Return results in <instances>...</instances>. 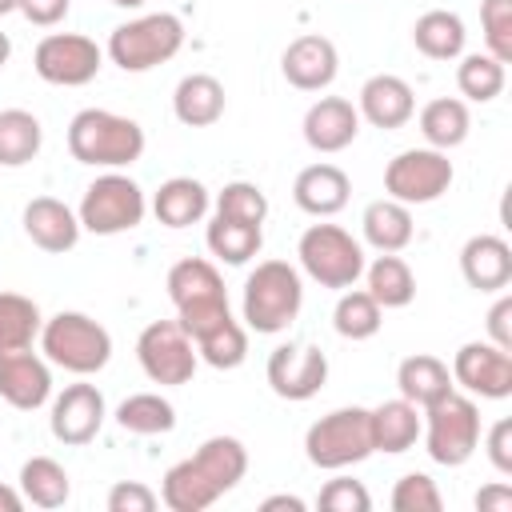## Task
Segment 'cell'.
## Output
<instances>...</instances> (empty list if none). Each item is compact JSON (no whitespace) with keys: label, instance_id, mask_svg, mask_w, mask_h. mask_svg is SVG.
Wrapping results in <instances>:
<instances>
[{"label":"cell","instance_id":"cell-34","mask_svg":"<svg viewBox=\"0 0 512 512\" xmlns=\"http://www.w3.org/2000/svg\"><path fill=\"white\" fill-rule=\"evenodd\" d=\"M212 256H220L224 264H248L260 244H264V232L260 224H244V220H228V216H212L208 232H204Z\"/></svg>","mask_w":512,"mask_h":512},{"label":"cell","instance_id":"cell-14","mask_svg":"<svg viewBox=\"0 0 512 512\" xmlns=\"http://www.w3.org/2000/svg\"><path fill=\"white\" fill-rule=\"evenodd\" d=\"M452 384H460V388H468L472 396H484V400L512 396V352L496 348L492 340L464 344L452 360Z\"/></svg>","mask_w":512,"mask_h":512},{"label":"cell","instance_id":"cell-7","mask_svg":"<svg viewBox=\"0 0 512 512\" xmlns=\"http://www.w3.org/2000/svg\"><path fill=\"white\" fill-rule=\"evenodd\" d=\"M184 44V24L172 12H152V16H136L120 28H112L108 36V56L112 64H120L124 72H148L164 60H172Z\"/></svg>","mask_w":512,"mask_h":512},{"label":"cell","instance_id":"cell-48","mask_svg":"<svg viewBox=\"0 0 512 512\" xmlns=\"http://www.w3.org/2000/svg\"><path fill=\"white\" fill-rule=\"evenodd\" d=\"M476 508L480 512H508L512 508V488L500 480V484H488L476 492Z\"/></svg>","mask_w":512,"mask_h":512},{"label":"cell","instance_id":"cell-4","mask_svg":"<svg viewBox=\"0 0 512 512\" xmlns=\"http://www.w3.org/2000/svg\"><path fill=\"white\" fill-rule=\"evenodd\" d=\"M304 304L300 272L288 260H264L244 280V324L260 336L284 332Z\"/></svg>","mask_w":512,"mask_h":512},{"label":"cell","instance_id":"cell-47","mask_svg":"<svg viewBox=\"0 0 512 512\" xmlns=\"http://www.w3.org/2000/svg\"><path fill=\"white\" fill-rule=\"evenodd\" d=\"M488 336H492L496 348L512 352V296H500L488 308Z\"/></svg>","mask_w":512,"mask_h":512},{"label":"cell","instance_id":"cell-22","mask_svg":"<svg viewBox=\"0 0 512 512\" xmlns=\"http://www.w3.org/2000/svg\"><path fill=\"white\" fill-rule=\"evenodd\" d=\"M460 272L476 292H504L512 280V248L500 236L480 232L460 248Z\"/></svg>","mask_w":512,"mask_h":512},{"label":"cell","instance_id":"cell-13","mask_svg":"<svg viewBox=\"0 0 512 512\" xmlns=\"http://www.w3.org/2000/svg\"><path fill=\"white\" fill-rule=\"evenodd\" d=\"M100 64H104V52L96 48V40H88L80 32H52L32 52L36 76L48 84H60V88H80V84L96 80Z\"/></svg>","mask_w":512,"mask_h":512},{"label":"cell","instance_id":"cell-37","mask_svg":"<svg viewBox=\"0 0 512 512\" xmlns=\"http://www.w3.org/2000/svg\"><path fill=\"white\" fill-rule=\"evenodd\" d=\"M380 304L368 296V288H352L336 300V312H332V328L344 336V340H368L380 332Z\"/></svg>","mask_w":512,"mask_h":512},{"label":"cell","instance_id":"cell-2","mask_svg":"<svg viewBox=\"0 0 512 512\" xmlns=\"http://www.w3.org/2000/svg\"><path fill=\"white\" fill-rule=\"evenodd\" d=\"M68 152L72 160L92 168H124L144 156V128L128 116L84 108L68 124Z\"/></svg>","mask_w":512,"mask_h":512},{"label":"cell","instance_id":"cell-29","mask_svg":"<svg viewBox=\"0 0 512 512\" xmlns=\"http://www.w3.org/2000/svg\"><path fill=\"white\" fill-rule=\"evenodd\" d=\"M464 40H468L464 20L456 12H448V8H432L412 24V44L428 60H456L464 52Z\"/></svg>","mask_w":512,"mask_h":512},{"label":"cell","instance_id":"cell-46","mask_svg":"<svg viewBox=\"0 0 512 512\" xmlns=\"http://www.w3.org/2000/svg\"><path fill=\"white\" fill-rule=\"evenodd\" d=\"M16 12L28 20V24H40V28H52L68 16V0H16Z\"/></svg>","mask_w":512,"mask_h":512},{"label":"cell","instance_id":"cell-10","mask_svg":"<svg viewBox=\"0 0 512 512\" xmlns=\"http://www.w3.org/2000/svg\"><path fill=\"white\" fill-rule=\"evenodd\" d=\"M144 212L148 204H144L140 184L120 172H108L84 188L76 216H80V228H88L92 236H120V232H132L144 220Z\"/></svg>","mask_w":512,"mask_h":512},{"label":"cell","instance_id":"cell-28","mask_svg":"<svg viewBox=\"0 0 512 512\" xmlns=\"http://www.w3.org/2000/svg\"><path fill=\"white\" fill-rule=\"evenodd\" d=\"M360 228H364V240L376 248V252H400L408 248L412 240V212L408 204L384 196V200H372L360 216Z\"/></svg>","mask_w":512,"mask_h":512},{"label":"cell","instance_id":"cell-16","mask_svg":"<svg viewBox=\"0 0 512 512\" xmlns=\"http://www.w3.org/2000/svg\"><path fill=\"white\" fill-rule=\"evenodd\" d=\"M104 416H108V408H104V396H100L96 384H68V388L52 400L48 424H52V436H56L60 444L80 448V444L96 440Z\"/></svg>","mask_w":512,"mask_h":512},{"label":"cell","instance_id":"cell-25","mask_svg":"<svg viewBox=\"0 0 512 512\" xmlns=\"http://www.w3.org/2000/svg\"><path fill=\"white\" fill-rule=\"evenodd\" d=\"M172 112L188 128H208L224 116V84L208 72H192L172 92Z\"/></svg>","mask_w":512,"mask_h":512},{"label":"cell","instance_id":"cell-36","mask_svg":"<svg viewBox=\"0 0 512 512\" xmlns=\"http://www.w3.org/2000/svg\"><path fill=\"white\" fill-rule=\"evenodd\" d=\"M40 328H44V320H40L36 300H28L20 292H0V352L32 348Z\"/></svg>","mask_w":512,"mask_h":512},{"label":"cell","instance_id":"cell-23","mask_svg":"<svg viewBox=\"0 0 512 512\" xmlns=\"http://www.w3.org/2000/svg\"><path fill=\"white\" fill-rule=\"evenodd\" d=\"M292 196L308 216H336L352 196V180L336 164H308L296 176Z\"/></svg>","mask_w":512,"mask_h":512},{"label":"cell","instance_id":"cell-39","mask_svg":"<svg viewBox=\"0 0 512 512\" xmlns=\"http://www.w3.org/2000/svg\"><path fill=\"white\" fill-rule=\"evenodd\" d=\"M456 84H460V96L476 100V104H488L504 92V64L488 52H472L460 60L456 68Z\"/></svg>","mask_w":512,"mask_h":512},{"label":"cell","instance_id":"cell-50","mask_svg":"<svg viewBox=\"0 0 512 512\" xmlns=\"http://www.w3.org/2000/svg\"><path fill=\"white\" fill-rule=\"evenodd\" d=\"M20 508H24V492L0 484V512H20Z\"/></svg>","mask_w":512,"mask_h":512},{"label":"cell","instance_id":"cell-26","mask_svg":"<svg viewBox=\"0 0 512 512\" xmlns=\"http://www.w3.org/2000/svg\"><path fill=\"white\" fill-rule=\"evenodd\" d=\"M396 388H400V396H404L408 404L428 408V404H436L440 396H448L456 384H452V372H448L444 360H436V356H428V352H416V356L400 360V368H396Z\"/></svg>","mask_w":512,"mask_h":512},{"label":"cell","instance_id":"cell-1","mask_svg":"<svg viewBox=\"0 0 512 512\" xmlns=\"http://www.w3.org/2000/svg\"><path fill=\"white\" fill-rule=\"evenodd\" d=\"M248 472V448L236 436L204 440L188 460L172 464L160 484V500L172 512H204L224 492H232Z\"/></svg>","mask_w":512,"mask_h":512},{"label":"cell","instance_id":"cell-40","mask_svg":"<svg viewBox=\"0 0 512 512\" xmlns=\"http://www.w3.org/2000/svg\"><path fill=\"white\" fill-rule=\"evenodd\" d=\"M216 216H228V220H244V224H264L268 216V196L248 184V180H232L220 188L216 196Z\"/></svg>","mask_w":512,"mask_h":512},{"label":"cell","instance_id":"cell-21","mask_svg":"<svg viewBox=\"0 0 512 512\" xmlns=\"http://www.w3.org/2000/svg\"><path fill=\"white\" fill-rule=\"evenodd\" d=\"M24 232L44 252H68L80 240V216L56 196H36L24 208Z\"/></svg>","mask_w":512,"mask_h":512},{"label":"cell","instance_id":"cell-44","mask_svg":"<svg viewBox=\"0 0 512 512\" xmlns=\"http://www.w3.org/2000/svg\"><path fill=\"white\" fill-rule=\"evenodd\" d=\"M156 508V492L140 480H120L108 492V512H152Z\"/></svg>","mask_w":512,"mask_h":512},{"label":"cell","instance_id":"cell-20","mask_svg":"<svg viewBox=\"0 0 512 512\" xmlns=\"http://www.w3.org/2000/svg\"><path fill=\"white\" fill-rule=\"evenodd\" d=\"M372 128H404L416 112V100H412V88L408 80L392 76V72H380V76H368L364 88H360V108H356Z\"/></svg>","mask_w":512,"mask_h":512},{"label":"cell","instance_id":"cell-19","mask_svg":"<svg viewBox=\"0 0 512 512\" xmlns=\"http://www.w3.org/2000/svg\"><path fill=\"white\" fill-rule=\"evenodd\" d=\"M360 132V112L344 96H320L304 112V140L316 152H344Z\"/></svg>","mask_w":512,"mask_h":512},{"label":"cell","instance_id":"cell-53","mask_svg":"<svg viewBox=\"0 0 512 512\" xmlns=\"http://www.w3.org/2000/svg\"><path fill=\"white\" fill-rule=\"evenodd\" d=\"M12 8H16V0H0V16H4V12H12Z\"/></svg>","mask_w":512,"mask_h":512},{"label":"cell","instance_id":"cell-52","mask_svg":"<svg viewBox=\"0 0 512 512\" xmlns=\"http://www.w3.org/2000/svg\"><path fill=\"white\" fill-rule=\"evenodd\" d=\"M112 4H116V8H140L144 0H112Z\"/></svg>","mask_w":512,"mask_h":512},{"label":"cell","instance_id":"cell-49","mask_svg":"<svg viewBox=\"0 0 512 512\" xmlns=\"http://www.w3.org/2000/svg\"><path fill=\"white\" fill-rule=\"evenodd\" d=\"M260 508H264V512H304V500H300V496L280 492V496H268Z\"/></svg>","mask_w":512,"mask_h":512},{"label":"cell","instance_id":"cell-17","mask_svg":"<svg viewBox=\"0 0 512 512\" xmlns=\"http://www.w3.org/2000/svg\"><path fill=\"white\" fill-rule=\"evenodd\" d=\"M280 72H284V80H288L292 88H300V92H320V88H328V84L336 80V72H340L336 44H332L328 36H316V32L296 36V40L284 48V56H280Z\"/></svg>","mask_w":512,"mask_h":512},{"label":"cell","instance_id":"cell-30","mask_svg":"<svg viewBox=\"0 0 512 512\" xmlns=\"http://www.w3.org/2000/svg\"><path fill=\"white\" fill-rule=\"evenodd\" d=\"M468 128H472L468 104L456 96H440V100H428L420 108V136L428 140V148L448 152V148L468 140Z\"/></svg>","mask_w":512,"mask_h":512},{"label":"cell","instance_id":"cell-3","mask_svg":"<svg viewBox=\"0 0 512 512\" xmlns=\"http://www.w3.org/2000/svg\"><path fill=\"white\" fill-rule=\"evenodd\" d=\"M168 296L176 304V324L196 340L204 336L208 328L224 324L232 312H228V292H224V280L220 272L200 260V256H188V260H176L168 268Z\"/></svg>","mask_w":512,"mask_h":512},{"label":"cell","instance_id":"cell-45","mask_svg":"<svg viewBox=\"0 0 512 512\" xmlns=\"http://www.w3.org/2000/svg\"><path fill=\"white\" fill-rule=\"evenodd\" d=\"M488 460L500 476H512V420L500 416L488 432Z\"/></svg>","mask_w":512,"mask_h":512},{"label":"cell","instance_id":"cell-9","mask_svg":"<svg viewBox=\"0 0 512 512\" xmlns=\"http://www.w3.org/2000/svg\"><path fill=\"white\" fill-rule=\"evenodd\" d=\"M304 452L316 468H348L372 456V428H368V408H336L328 416H320L308 436H304Z\"/></svg>","mask_w":512,"mask_h":512},{"label":"cell","instance_id":"cell-33","mask_svg":"<svg viewBox=\"0 0 512 512\" xmlns=\"http://www.w3.org/2000/svg\"><path fill=\"white\" fill-rule=\"evenodd\" d=\"M44 144V128L32 112L24 108H4L0 112V164L4 168H20L28 164Z\"/></svg>","mask_w":512,"mask_h":512},{"label":"cell","instance_id":"cell-11","mask_svg":"<svg viewBox=\"0 0 512 512\" xmlns=\"http://www.w3.org/2000/svg\"><path fill=\"white\" fill-rule=\"evenodd\" d=\"M452 184V160L440 148H408L384 168V192L400 204H432Z\"/></svg>","mask_w":512,"mask_h":512},{"label":"cell","instance_id":"cell-38","mask_svg":"<svg viewBox=\"0 0 512 512\" xmlns=\"http://www.w3.org/2000/svg\"><path fill=\"white\" fill-rule=\"evenodd\" d=\"M192 344H196V356L204 364H212V368H240L244 356H248V332L232 316L224 324L208 328L204 336H196Z\"/></svg>","mask_w":512,"mask_h":512},{"label":"cell","instance_id":"cell-8","mask_svg":"<svg viewBox=\"0 0 512 512\" xmlns=\"http://www.w3.org/2000/svg\"><path fill=\"white\" fill-rule=\"evenodd\" d=\"M300 268L320 288H352L364 272V248L336 224H312L296 244Z\"/></svg>","mask_w":512,"mask_h":512},{"label":"cell","instance_id":"cell-43","mask_svg":"<svg viewBox=\"0 0 512 512\" xmlns=\"http://www.w3.org/2000/svg\"><path fill=\"white\" fill-rule=\"evenodd\" d=\"M316 504H320L324 512H368V508H372V496H368V488H364L360 480L336 476V480H328V484L320 488Z\"/></svg>","mask_w":512,"mask_h":512},{"label":"cell","instance_id":"cell-12","mask_svg":"<svg viewBox=\"0 0 512 512\" xmlns=\"http://www.w3.org/2000/svg\"><path fill=\"white\" fill-rule=\"evenodd\" d=\"M136 360L152 384H188L196 372V344L176 320H152L136 340Z\"/></svg>","mask_w":512,"mask_h":512},{"label":"cell","instance_id":"cell-42","mask_svg":"<svg viewBox=\"0 0 512 512\" xmlns=\"http://www.w3.org/2000/svg\"><path fill=\"white\" fill-rule=\"evenodd\" d=\"M392 508H396V512H440L444 500H440V488H436L432 476L408 472V476H400L396 488H392Z\"/></svg>","mask_w":512,"mask_h":512},{"label":"cell","instance_id":"cell-6","mask_svg":"<svg viewBox=\"0 0 512 512\" xmlns=\"http://www.w3.org/2000/svg\"><path fill=\"white\" fill-rule=\"evenodd\" d=\"M420 432H424V448L436 464L460 468L472 460V452L480 444V408H476V400H468L452 388L448 396H440L436 404L424 408Z\"/></svg>","mask_w":512,"mask_h":512},{"label":"cell","instance_id":"cell-35","mask_svg":"<svg viewBox=\"0 0 512 512\" xmlns=\"http://www.w3.org/2000/svg\"><path fill=\"white\" fill-rule=\"evenodd\" d=\"M116 424L136 436H160L176 428V408L156 392H136L116 408Z\"/></svg>","mask_w":512,"mask_h":512},{"label":"cell","instance_id":"cell-15","mask_svg":"<svg viewBox=\"0 0 512 512\" xmlns=\"http://www.w3.org/2000/svg\"><path fill=\"white\" fill-rule=\"evenodd\" d=\"M328 380V356L312 344H280L268 356V384L280 400H312Z\"/></svg>","mask_w":512,"mask_h":512},{"label":"cell","instance_id":"cell-27","mask_svg":"<svg viewBox=\"0 0 512 512\" xmlns=\"http://www.w3.org/2000/svg\"><path fill=\"white\" fill-rule=\"evenodd\" d=\"M152 212L164 228H188L196 220H204L208 212V188L192 176H172L156 188L152 196Z\"/></svg>","mask_w":512,"mask_h":512},{"label":"cell","instance_id":"cell-41","mask_svg":"<svg viewBox=\"0 0 512 512\" xmlns=\"http://www.w3.org/2000/svg\"><path fill=\"white\" fill-rule=\"evenodd\" d=\"M480 24H484L488 56L508 64L512 60V0H484L480 4Z\"/></svg>","mask_w":512,"mask_h":512},{"label":"cell","instance_id":"cell-32","mask_svg":"<svg viewBox=\"0 0 512 512\" xmlns=\"http://www.w3.org/2000/svg\"><path fill=\"white\" fill-rule=\"evenodd\" d=\"M20 492L36 508H60V504H68L72 484H68L64 464H56L52 456H32L20 468Z\"/></svg>","mask_w":512,"mask_h":512},{"label":"cell","instance_id":"cell-51","mask_svg":"<svg viewBox=\"0 0 512 512\" xmlns=\"http://www.w3.org/2000/svg\"><path fill=\"white\" fill-rule=\"evenodd\" d=\"M8 56H12V40H8V32H0V68L8 64Z\"/></svg>","mask_w":512,"mask_h":512},{"label":"cell","instance_id":"cell-18","mask_svg":"<svg viewBox=\"0 0 512 512\" xmlns=\"http://www.w3.org/2000/svg\"><path fill=\"white\" fill-rule=\"evenodd\" d=\"M48 396H52V372L36 352L28 348L0 352V400H8L20 412H32Z\"/></svg>","mask_w":512,"mask_h":512},{"label":"cell","instance_id":"cell-5","mask_svg":"<svg viewBox=\"0 0 512 512\" xmlns=\"http://www.w3.org/2000/svg\"><path fill=\"white\" fill-rule=\"evenodd\" d=\"M40 348L52 364L76 376H92L112 360V336L84 312H56L40 328Z\"/></svg>","mask_w":512,"mask_h":512},{"label":"cell","instance_id":"cell-24","mask_svg":"<svg viewBox=\"0 0 512 512\" xmlns=\"http://www.w3.org/2000/svg\"><path fill=\"white\" fill-rule=\"evenodd\" d=\"M368 428H372V452L400 456L420 440L424 420H420L416 404H408L400 396V400H384V404L368 408Z\"/></svg>","mask_w":512,"mask_h":512},{"label":"cell","instance_id":"cell-31","mask_svg":"<svg viewBox=\"0 0 512 512\" xmlns=\"http://www.w3.org/2000/svg\"><path fill=\"white\" fill-rule=\"evenodd\" d=\"M368 296L380 308H408L416 296V276L396 252H380L368 264Z\"/></svg>","mask_w":512,"mask_h":512}]
</instances>
